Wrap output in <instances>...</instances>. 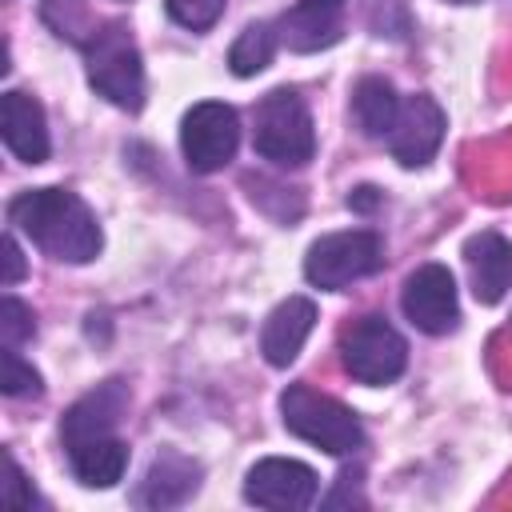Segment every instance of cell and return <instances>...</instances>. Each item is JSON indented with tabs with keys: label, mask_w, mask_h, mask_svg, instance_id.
I'll use <instances>...</instances> for the list:
<instances>
[{
	"label": "cell",
	"mask_w": 512,
	"mask_h": 512,
	"mask_svg": "<svg viewBox=\"0 0 512 512\" xmlns=\"http://www.w3.org/2000/svg\"><path fill=\"white\" fill-rule=\"evenodd\" d=\"M312 324H316V304H312L308 296H288V300H280V304L268 312L264 328H260V352H264V360H268L272 368H288V364L300 356V348H304Z\"/></svg>",
	"instance_id": "cell-14"
},
{
	"label": "cell",
	"mask_w": 512,
	"mask_h": 512,
	"mask_svg": "<svg viewBox=\"0 0 512 512\" xmlns=\"http://www.w3.org/2000/svg\"><path fill=\"white\" fill-rule=\"evenodd\" d=\"M444 128H448L444 108H440L432 96H424V92L408 96V100L400 104V112H396L392 132H388V152H392V160L404 164V168L428 164V160L436 156L440 140H444Z\"/></svg>",
	"instance_id": "cell-10"
},
{
	"label": "cell",
	"mask_w": 512,
	"mask_h": 512,
	"mask_svg": "<svg viewBox=\"0 0 512 512\" xmlns=\"http://www.w3.org/2000/svg\"><path fill=\"white\" fill-rule=\"evenodd\" d=\"M384 268V244L376 232L368 228H352V232H328L320 236L308 256H304V276L308 284L324 288V292H340L352 280H364L372 272Z\"/></svg>",
	"instance_id": "cell-5"
},
{
	"label": "cell",
	"mask_w": 512,
	"mask_h": 512,
	"mask_svg": "<svg viewBox=\"0 0 512 512\" xmlns=\"http://www.w3.org/2000/svg\"><path fill=\"white\" fill-rule=\"evenodd\" d=\"M400 308L412 320V328L428 332V336H444L456 328L460 320V304H456V280L444 264H420L400 292Z\"/></svg>",
	"instance_id": "cell-9"
},
{
	"label": "cell",
	"mask_w": 512,
	"mask_h": 512,
	"mask_svg": "<svg viewBox=\"0 0 512 512\" xmlns=\"http://www.w3.org/2000/svg\"><path fill=\"white\" fill-rule=\"evenodd\" d=\"M0 360H4V376H0L4 396H40V372L32 364H24L16 348L4 344V356Z\"/></svg>",
	"instance_id": "cell-20"
},
{
	"label": "cell",
	"mask_w": 512,
	"mask_h": 512,
	"mask_svg": "<svg viewBox=\"0 0 512 512\" xmlns=\"http://www.w3.org/2000/svg\"><path fill=\"white\" fill-rule=\"evenodd\" d=\"M196 476H200V468L192 460H184L176 452H164V456L152 460V468H148V476L136 492V504L140 508H172V504H180L196 492V484H200Z\"/></svg>",
	"instance_id": "cell-16"
},
{
	"label": "cell",
	"mask_w": 512,
	"mask_h": 512,
	"mask_svg": "<svg viewBox=\"0 0 512 512\" xmlns=\"http://www.w3.org/2000/svg\"><path fill=\"white\" fill-rule=\"evenodd\" d=\"M316 492H320L316 472L288 456L256 460L244 476V500L256 508H272V512H300L316 500Z\"/></svg>",
	"instance_id": "cell-8"
},
{
	"label": "cell",
	"mask_w": 512,
	"mask_h": 512,
	"mask_svg": "<svg viewBox=\"0 0 512 512\" xmlns=\"http://www.w3.org/2000/svg\"><path fill=\"white\" fill-rule=\"evenodd\" d=\"M12 228H20L44 256L64 264L96 260L104 236L96 212L68 188H28L8 204Z\"/></svg>",
	"instance_id": "cell-1"
},
{
	"label": "cell",
	"mask_w": 512,
	"mask_h": 512,
	"mask_svg": "<svg viewBox=\"0 0 512 512\" xmlns=\"http://www.w3.org/2000/svg\"><path fill=\"white\" fill-rule=\"evenodd\" d=\"M124 408H128V388L120 380L100 384L96 392H88L84 400H76L64 412V420H60L64 444L72 448V444H84V440H96V436H112V428H116Z\"/></svg>",
	"instance_id": "cell-15"
},
{
	"label": "cell",
	"mask_w": 512,
	"mask_h": 512,
	"mask_svg": "<svg viewBox=\"0 0 512 512\" xmlns=\"http://www.w3.org/2000/svg\"><path fill=\"white\" fill-rule=\"evenodd\" d=\"M180 148H184V160H188L192 172H200V176L220 172L240 148L236 108H228L220 100L192 104L184 112V124H180Z\"/></svg>",
	"instance_id": "cell-7"
},
{
	"label": "cell",
	"mask_w": 512,
	"mask_h": 512,
	"mask_svg": "<svg viewBox=\"0 0 512 512\" xmlns=\"http://www.w3.org/2000/svg\"><path fill=\"white\" fill-rule=\"evenodd\" d=\"M396 112H400V96L396 88L384 80V76H364L352 92V116L360 124L364 136L372 140H384L396 124Z\"/></svg>",
	"instance_id": "cell-18"
},
{
	"label": "cell",
	"mask_w": 512,
	"mask_h": 512,
	"mask_svg": "<svg viewBox=\"0 0 512 512\" xmlns=\"http://www.w3.org/2000/svg\"><path fill=\"white\" fill-rule=\"evenodd\" d=\"M276 40H280V36H276L272 24H264V20L248 24V28L236 36L232 52H228L232 72H236V76H256V72H264V68L272 64V56H276Z\"/></svg>",
	"instance_id": "cell-19"
},
{
	"label": "cell",
	"mask_w": 512,
	"mask_h": 512,
	"mask_svg": "<svg viewBox=\"0 0 512 512\" xmlns=\"http://www.w3.org/2000/svg\"><path fill=\"white\" fill-rule=\"evenodd\" d=\"M168 4V16L180 24V28H192V32H204L220 20L224 12V0H164Z\"/></svg>",
	"instance_id": "cell-21"
},
{
	"label": "cell",
	"mask_w": 512,
	"mask_h": 512,
	"mask_svg": "<svg viewBox=\"0 0 512 512\" xmlns=\"http://www.w3.org/2000/svg\"><path fill=\"white\" fill-rule=\"evenodd\" d=\"M252 148L260 160H268L276 168H304L312 160V152H316L312 112L296 88H272L256 104Z\"/></svg>",
	"instance_id": "cell-2"
},
{
	"label": "cell",
	"mask_w": 512,
	"mask_h": 512,
	"mask_svg": "<svg viewBox=\"0 0 512 512\" xmlns=\"http://www.w3.org/2000/svg\"><path fill=\"white\" fill-rule=\"evenodd\" d=\"M0 248H4V288H12L16 280H24V252H20V244H16L12 232H4Z\"/></svg>",
	"instance_id": "cell-24"
},
{
	"label": "cell",
	"mask_w": 512,
	"mask_h": 512,
	"mask_svg": "<svg viewBox=\"0 0 512 512\" xmlns=\"http://www.w3.org/2000/svg\"><path fill=\"white\" fill-rule=\"evenodd\" d=\"M0 136H4L8 152L16 160H24V164H44L48 152H52L44 108L20 88H8L0 96Z\"/></svg>",
	"instance_id": "cell-12"
},
{
	"label": "cell",
	"mask_w": 512,
	"mask_h": 512,
	"mask_svg": "<svg viewBox=\"0 0 512 512\" xmlns=\"http://www.w3.org/2000/svg\"><path fill=\"white\" fill-rule=\"evenodd\" d=\"M452 4H480V0H452Z\"/></svg>",
	"instance_id": "cell-26"
},
{
	"label": "cell",
	"mask_w": 512,
	"mask_h": 512,
	"mask_svg": "<svg viewBox=\"0 0 512 512\" xmlns=\"http://www.w3.org/2000/svg\"><path fill=\"white\" fill-rule=\"evenodd\" d=\"M68 464L84 488H112L128 468V444L116 436H96V440L72 444Z\"/></svg>",
	"instance_id": "cell-17"
},
{
	"label": "cell",
	"mask_w": 512,
	"mask_h": 512,
	"mask_svg": "<svg viewBox=\"0 0 512 512\" xmlns=\"http://www.w3.org/2000/svg\"><path fill=\"white\" fill-rule=\"evenodd\" d=\"M4 500L8 504H16V508H32L36 504V492L28 488V480H24V472H20V464L8 456V480H4Z\"/></svg>",
	"instance_id": "cell-23"
},
{
	"label": "cell",
	"mask_w": 512,
	"mask_h": 512,
	"mask_svg": "<svg viewBox=\"0 0 512 512\" xmlns=\"http://www.w3.org/2000/svg\"><path fill=\"white\" fill-rule=\"evenodd\" d=\"M84 60H88V84L116 108L140 112L144 104V64L140 52L120 20L100 24L84 36Z\"/></svg>",
	"instance_id": "cell-4"
},
{
	"label": "cell",
	"mask_w": 512,
	"mask_h": 512,
	"mask_svg": "<svg viewBox=\"0 0 512 512\" xmlns=\"http://www.w3.org/2000/svg\"><path fill=\"white\" fill-rule=\"evenodd\" d=\"M344 8H348V0H296L280 16L276 36L292 52L332 48L340 40V28H344Z\"/></svg>",
	"instance_id": "cell-11"
},
{
	"label": "cell",
	"mask_w": 512,
	"mask_h": 512,
	"mask_svg": "<svg viewBox=\"0 0 512 512\" xmlns=\"http://www.w3.org/2000/svg\"><path fill=\"white\" fill-rule=\"evenodd\" d=\"M340 356L352 380L360 384H392L408 364L404 336L384 316H360L340 336Z\"/></svg>",
	"instance_id": "cell-6"
},
{
	"label": "cell",
	"mask_w": 512,
	"mask_h": 512,
	"mask_svg": "<svg viewBox=\"0 0 512 512\" xmlns=\"http://www.w3.org/2000/svg\"><path fill=\"white\" fill-rule=\"evenodd\" d=\"M464 264H468V276H472V296L480 304L504 300V292L512 288V240L508 236H500L492 228L468 236Z\"/></svg>",
	"instance_id": "cell-13"
},
{
	"label": "cell",
	"mask_w": 512,
	"mask_h": 512,
	"mask_svg": "<svg viewBox=\"0 0 512 512\" xmlns=\"http://www.w3.org/2000/svg\"><path fill=\"white\" fill-rule=\"evenodd\" d=\"M280 420L292 436H300L332 456H352L356 448H364V428H360L356 412L308 384H288L280 392Z\"/></svg>",
	"instance_id": "cell-3"
},
{
	"label": "cell",
	"mask_w": 512,
	"mask_h": 512,
	"mask_svg": "<svg viewBox=\"0 0 512 512\" xmlns=\"http://www.w3.org/2000/svg\"><path fill=\"white\" fill-rule=\"evenodd\" d=\"M380 200H384V192L372 188V184H364V188H356V192L348 196V208H352V212H372Z\"/></svg>",
	"instance_id": "cell-25"
},
{
	"label": "cell",
	"mask_w": 512,
	"mask_h": 512,
	"mask_svg": "<svg viewBox=\"0 0 512 512\" xmlns=\"http://www.w3.org/2000/svg\"><path fill=\"white\" fill-rule=\"evenodd\" d=\"M32 332H36L32 308H28V304H20L16 296H4V300H0V336H4V344H8V348H16V344L32 340Z\"/></svg>",
	"instance_id": "cell-22"
}]
</instances>
